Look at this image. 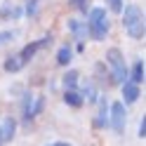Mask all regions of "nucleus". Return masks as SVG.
<instances>
[{"label": "nucleus", "mask_w": 146, "mask_h": 146, "mask_svg": "<svg viewBox=\"0 0 146 146\" xmlns=\"http://www.w3.org/2000/svg\"><path fill=\"white\" fill-rule=\"evenodd\" d=\"M85 24H87V35H92L94 40H104L108 35V12L104 7H92Z\"/></svg>", "instance_id": "1"}, {"label": "nucleus", "mask_w": 146, "mask_h": 146, "mask_svg": "<svg viewBox=\"0 0 146 146\" xmlns=\"http://www.w3.org/2000/svg\"><path fill=\"white\" fill-rule=\"evenodd\" d=\"M123 26L127 29V33H130V38L134 40H141L144 38V14L137 5H127L123 7Z\"/></svg>", "instance_id": "2"}, {"label": "nucleus", "mask_w": 146, "mask_h": 146, "mask_svg": "<svg viewBox=\"0 0 146 146\" xmlns=\"http://www.w3.org/2000/svg\"><path fill=\"white\" fill-rule=\"evenodd\" d=\"M106 64L111 66V83L113 85H123L127 80V66H125V57L118 47L106 50Z\"/></svg>", "instance_id": "3"}, {"label": "nucleus", "mask_w": 146, "mask_h": 146, "mask_svg": "<svg viewBox=\"0 0 146 146\" xmlns=\"http://www.w3.org/2000/svg\"><path fill=\"white\" fill-rule=\"evenodd\" d=\"M108 125L113 127V132L123 134V130H125V106H123V102H113L108 106Z\"/></svg>", "instance_id": "4"}, {"label": "nucleus", "mask_w": 146, "mask_h": 146, "mask_svg": "<svg viewBox=\"0 0 146 146\" xmlns=\"http://www.w3.org/2000/svg\"><path fill=\"white\" fill-rule=\"evenodd\" d=\"M50 42H52V35H50V33L42 35V38H38V40H33V42H29V45H26V47L19 52V59H21L24 64H29V61L35 57V54H38L40 50H45Z\"/></svg>", "instance_id": "5"}, {"label": "nucleus", "mask_w": 146, "mask_h": 146, "mask_svg": "<svg viewBox=\"0 0 146 146\" xmlns=\"http://www.w3.org/2000/svg\"><path fill=\"white\" fill-rule=\"evenodd\" d=\"M68 31L73 33V38H76L78 42H85V38H87V24H85V19H71L68 21Z\"/></svg>", "instance_id": "6"}, {"label": "nucleus", "mask_w": 146, "mask_h": 146, "mask_svg": "<svg viewBox=\"0 0 146 146\" xmlns=\"http://www.w3.org/2000/svg\"><path fill=\"white\" fill-rule=\"evenodd\" d=\"M99 102V113H97V120H94V127H108V102H106V97H99L97 99Z\"/></svg>", "instance_id": "7"}, {"label": "nucleus", "mask_w": 146, "mask_h": 146, "mask_svg": "<svg viewBox=\"0 0 146 146\" xmlns=\"http://www.w3.org/2000/svg\"><path fill=\"white\" fill-rule=\"evenodd\" d=\"M144 61L141 59H137L134 64H132V68L127 71V76H130V83H134V85H141L144 83Z\"/></svg>", "instance_id": "8"}, {"label": "nucleus", "mask_w": 146, "mask_h": 146, "mask_svg": "<svg viewBox=\"0 0 146 146\" xmlns=\"http://www.w3.org/2000/svg\"><path fill=\"white\" fill-rule=\"evenodd\" d=\"M123 99H125V104H134L137 99H139V85L125 80L123 83Z\"/></svg>", "instance_id": "9"}, {"label": "nucleus", "mask_w": 146, "mask_h": 146, "mask_svg": "<svg viewBox=\"0 0 146 146\" xmlns=\"http://www.w3.org/2000/svg\"><path fill=\"white\" fill-rule=\"evenodd\" d=\"M83 94L78 92V90H64V104L71 106V108H80L83 106Z\"/></svg>", "instance_id": "10"}, {"label": "nucleus", "mask_w": 146, "mask_h": 146, "mask_svg": "<svg viewBox=\"0 0 146 146\" xmlns=\"http://www.w3.org/2000/svg\"><path fill=\"white\" fill-rule=\"evenodd\" d=\"M3 68L10 73V76H14V73H19V71L24 68V61L19 59V54H12V57H7V59H5Z\"/></svg>", "instance_id": "11"}, {"label": "nucleus", "mask_w": 146, "mask_h": 146, "mask_svg": "<svg viewBox=\"0 0 146 146\" xmlns=\"http://www.w3.org/2000/svg\"><path fill=\"white\" fill-rule=\"evenodd\" d=\"M0 127H3V141H12L17 137V120L14 118H5V123Z\"/></svg>", "instance_id": "12"}, {"label": "nucleus", "mask_w": 146, "mask_h": 146, "mask_svg": "<svg viewBox=\"0 0 146 146\" xmlns=\"http://www.w3.org/2000/svg\"><path fill=\"white\" fill-rule=\"evenodd\" d=\"M73 59V50H71V45H61V47L57 50V64L59 66H68Z\"/></svg>", "instance_id": "13"}, {"label": "nucleus", "mask_w": 146, "mask_h": 146, "mask_svg": "<svg viewBox=\"0 0 146 146\" xmlns=\"http://www.w3.org/2000/svg\"><path fill=\"white\" fill-rule=\"evenodd\" d=\"M33 99H35V94H31V92H26V94H24V99H21V113H24V120H26V123L33 120V115H31Z\"/></svg>", "instance_id": "14"}, {"label": "nucleus", "mask_w": 146, "mask_h": 146, "mask_svg": "<svg viewBox=\"0 0 146 146\" xmlns=\"http://www.w3.org/2000/svg\"><path fill=\"white\" fill-rule=\"evenodd\" d=\"M80 76V73L78 71H66V76H64V87H66V90H76L78 87V78Z\"/></svg>", "instance_id": "15"}, {"label": "nucleus", "mask_w": 146, "mask_h": 146, "mask_svg": "<svg viewBox=\"0 0 146 146\" xmlns=\"http://www.w3.org/2000/svg\"><path fill=\"white\" fill-rule=\"evenodd\" d=\"M99 92H97V90H94V85L92 83H85V87H83V99H87V102H97V97Z\"/></svg>", "instance_id": "16"}, {"label": "nucleus", "mask_w": 146, "mask_h": 146, "mask_svg": "<svg viewBox=\"0 0 146 146\" xmlns=\"http://www.w3.org/2000/svg\"><path fill=\"white\" fill-rule=\"evenodd\" d=\"M42 108H45V97H35L33 99V108H31V115L33 118H38L42 113Z\"/></svg>", "instance_id": "17"}, {"label": "nucleus", "mask_w": 146, "mask_h": 146, "mask_svg": "<svg viewBox=\"0 0 146 146\" xmlns=\"http://www.w3.org/2000/svg\"><path fill=\"white\" fill-rule=\"evenodd\" d=\"M38 7H40V0H29V3H26V14L35 17L38 14Z\"/></svg>", "instance_id": "18"}, {"label": "nucleus", "mask_w": 146, "mask_h": 146, "mask_svg": "<svg viewBox=\"0 0 146 146\" xmlns=\"http://www.w3.org/2000/svg\"><path fill=\"white\" fill-rule=\"evenodd\" d=\"M106 5H108V10L115 12V14L123 12V0H106Z\"/></svg>", "instance_id": "19"}, {"label": "nucleus", "mask_w": 146, "mask_h": 146, "mask_svg": "<svg viewBox=\"0 0 146 146\" xmlns=\"http://www.w3.org/2000/svg\"><path fill=\"white\" fill-rule=\"evenodd\" d=\"M68 3H71V7H76V10H80V12H85L90 7V0H68Z\"/></svg>", "instance_id": "20"}, {"label": "nucleus", "mask_w": 146, "mask_h": 146, "mask_svg": "<svg viewBox=\"0 0 146 146\" xmlns=\"http://www.w3.org/2000/svg\"><path fill=\"white\" fill-rule=\"evenodd\" d=\"M12 38H14V31H0V45L10 42Z\"/></svg>", "instance_id": "21"}, {"label": "nucleus", "mask_w": 146, "mask_h": 146, "mask_svg": "<svg viewBox=\"0 0 146 146\" xmlns=\"http://www.w3.org/2000/svg\"><path fill=\"white\" fill-rule=\"evenodd\" d=\"M10 14H12V5H10V3H5L3 7H0V19H7Z\"/></svg>", "instance_id": "22"}, {"label": "nucleus", "mask_w": 146, "mask_h": 146, "mask_svg": "<svg viewBox=\"0 0 146 146\" xmlns=\"http://www.w3.org/2000/svg\"><path fill=\"white\" fill-rule=\"evenodd\" d=\"M146 137V118H141V123H139V139H144Z\"/></svg>", "instance_id": "23"}, {"label": "nucleus", "mask_w": 146, "mask_h": 146, "mask_svg": "<svg viewBox=\"0 0 146 146\" xmlns=\"http://www.w3.org/2000/svg\"><path fill=\"white\" fill-rule=\"evenodd\" d=\"M50 146H71L68 141H54V144H50Z\"/></svg>", "instance_id": "24"}, {"label": "nucleus", "mask_w": 146, "mask_h": 146, "mask_svg": "<svg viewBox=\"0 0 146 146\" xmlns=\"http://www.w3.org/2000/svg\"><path fill=\"white\" fill-rule=\"evenodd\" d=\"M5 141H3V127H0V146H3Z\"/></svg>", "instance_id": "25"}]
</instances>
